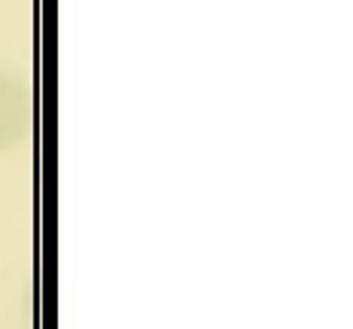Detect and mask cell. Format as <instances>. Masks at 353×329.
Masks as SVG:
<instances>
[{"instance_id":"6da1fadb","label":"cell","mask_w":353,"mask_h":329,"mask_svg":"<svg viewBox=\"0 0 353 329\" xmlns=\"http://www.w3.org/2000/svg\"><path fill=\"white\" fill-rule=\"evenodd\" d=\"M34 128V92L25 77L0 68V156L25 143Z\"/></svg>"}]
</instances>
